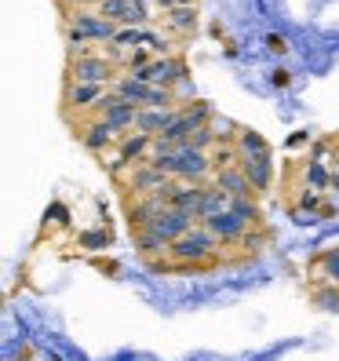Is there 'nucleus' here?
I'll use <instances>...</instances> for the list:
<instances>
[{
    "mask_svg": "<svg viewBox=\"0 0 339 361\" xmlns=\"http://www.w3.org/2000/svg\"><path fill=\"white\" fill-rule=\"evenodd\" d=\"M106 95H110V92H106L102 84H70V88H66V106H70V110H73V106H77V110H88V106L99 110Z\"/></svg>",
    "mask_w": 339,
    "mask_h": 361,
    "instance_id": "obj_3",
    "label": "nucleus"
},
{
    "mask_svg": "<svg viewBox=\"0 0 339 361\" xmlns=\"http://www.w3.org/2000/svg\"><path fill=\"white\" fill-rule=\"evenodd\" d=\"M238 168L248 176V183H252L256 194L270 190V183H273V157H270V150H263V154H238Z\"/></svg>",
    "mask_w": 339,
    "mask_h": 361,
    "instance_id": "obj_1",
    "label": "nucleus"
},
{
    "mask_svg": "<svg viewBox=\"0 0 339 361\" xmlns=\"http://www.w3.org/2000/svg\"><path fill=\"white\" fill-rule=\"evenodd\" d=\"M266 44H270V51H281V55H285V48H288V44H285V37H270Z\"/></svg>",
    "mask_w": 339,
    "mask_h": 361,
    "instance_id": "obj_5",
    "label": "nucleus"
},
{
    "mask_svg": "<svg viewBox=\"0 0 339 361\" xmlns=\"http://www.w3.org/2000/svg\"><path fill=\"white\" fill-rule=\"evenodd\" d=\"M194 226H197V219L190 216V212H179V208H164L161 216L150 223V230H157V233H161V238H164L168 245H172V241H179L183 233H190Z\"/></svg>",
    "mask_w": 339,
    "mask_h": 361,
    "instance_id": "obj_2",
    "label": "nucleus"
},
{
    "mask_svg": "<svg viewBox=\"0 0 339 361\" xmlns=\"http://www.w3.org/2000/svg\"><path fill=\"white\" fill-rule=\"evenodd\" d=\"M314 267L317 270H325V278L339 288V248H332V252H321V256L314 259Z\"/></svg>",
    "mask_w": 339,
    "mask_h": 361,
    "instance_id": "obj_4",
    "label": "nucleus"
},
{
    "mask_svg": "<svg viewBox=\"0 0 339 361\" xmlns=\"http://www.w3.org/2000/svg\"><path fill=\"white\" fill-rule=\"evenodd\" d=\"M273 84H281V88H285V84H288V73H285V70H278V73H273Z\"/></svg>",
    "mask_w": 339,
    "mask_h": 361,
    "instance_id": "obj_6",
    "label": "nucleus"
}]
</instances>
